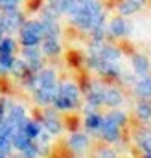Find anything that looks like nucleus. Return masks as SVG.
<instances>
[{
    "instance_id": "nucleus-1",
    "label": "nucleus",
    "mask_w": 151,
    "mask_h": 158,
    "mask_svg": "<svg viewBox=\"0 0 151 158\" xmlns=\"http://www.w3.org/2000/svg\"><path fill=\"white\" fill-rule=\"evenodd\" d=\"M79 101V88L76 86L74 83L67 81L63 83L59 88H57V94L54 98V105L59 109V110H68L77 105Z\"/></svg>"
},
{
    "instance_id": "nucleus-2",
    "label": "nucleus",
    "mask_w": 151,
    "mask_h": 158,
    "mask_svg": "<svg viewBox=\"0 0 151 158\" xmlns=\"http://www.w3.org/2000/svg\"><path fill=\"white\" fill-rule=\"evenodd\" d=\"M44 37V30H42V22L37 20H32V22H26L22 24L20 28V42L22 46H37L39 42Z\"/></svg>"
},
{
    "instance_id": "nucleus-3",
    "label": "nucleus",
    "mask_w": 151,
    "mask_h": 158,
    "mask_svg": "<svg viewBox=\"0 0 151 158\" xmlns=\"http://www.w3.org/2000/svg\"><path fill=\"white\" fill-rule=\"evenodd\" d=\"M100 132H101V136H103L107 142H116V140L120 138V125H116L113 119L103 118L101 127H100Z\"/></svg>"
},
{
    "instance_id": "nucleus-4",
    "label": "nucleus",
    "mask_w": 151,
    "mask_h": 158,
    "mask_svg": "<svg viewBox=\"0 0 151 158\" xmlns=\"http://www.w3.org/2000/svg\"><path fill=\"white\" fill-rule=\"evenodd\" d=\"M22 55H24V61H26V64L32 72L41 70V52L37 50V46H26Z\"/></svg>"
},
{
    "instance_id": "nucleus-5",
    "label": "nucleus",
    "mask_w": 151,
    "mask_h": 158,
    "mask_svg": "<svg viewBox=\"0 0 151 158\" xmlns=\"http://www.w3.org/2000/svg\"><path fill=\"white\" fill-rule=\"evenodd\" d=\"M57 94V86H52V88H33V96H35V101L41 103V105H50L54 103V98Z\"/></svg>"
},
{
    "instance_id": "nucleus-6",
    "label": "nucleus",
    "mask_w": 151,
    "mask_h": 158,
    "mask_svg": "<svg viewBox=\"0 0 151 158\" xmlns=\"http://www.w3.org/2000/svg\"><path fill=\"white\" fill-rule=\"evenodd\" d=\"M59 50H61V46H59L57 37H50V35L42 37V52L46 55H57Z\"/></svg>"
},
{
    "instance_id": "nucleus-7",
    "label": "nucleus",
    "mask_w": 151,
    "mask_h": 158,
    "mask_svg": "<svg viewBox=\"0 0 151 158\" xmlns=\"http://www.w3.org/2000/svg\"><path fill=\"white\" fill-rule=\"evenodd\" d=\"M122 94L116 90V88H105L103 90V103L109 105V107H118L122 103Z\"/></svg>"
},
{
    "instance_id": "nucleus-8",
    "label": "nucleus",
    "mask_w": 151,
    "mask_h": 158,
    "mask_svg": "<svg viewBox=\"0 0 151 158\" xmlns=\"http://www.w3.org/2000/svg\"><path fill=\"white\" fill-rule=\"evenodd\" d=\"M103 86L101 85H92V88L88 90V94H87V99H88V103L90 105H101L103 103Z\"/></svg>"
},
{
    "instance_id": "nucleus-9",
    "label": "nucleus",
    "mask_w": 151,
    "mask_h": 158,
    "mask_svg": "<svg viewBox=\"0 0 151 158\" xmlns=\"http://www.w3.org/2000/svg\"><path fill=\"white\" fill-rule=\"evenodd\" d=\"M44 127H46L48 132H52V134H57V132L61 131V123H59L57 116H55L52 110H48V112L44 114Z\"/></svg>"
},
{
    "instance_id": "nucleus-10",
    "label": "nucleus",
    "mask_w": 151,
    "mask_h": 158,
    "mask_svg": "<svg viewBox=\"0 0 151 158\" xmlns=\"http://www.w3.org/2000/svg\"><path fill=\"white\" fill-rule=\"evenodd\" d=\"M68 145L74 149L76 153H83V151L88 147V140H87V136H83V134H74V136H70Z\"/></svg>"
},
{
    "instance_id": "nucleus-11",
    "label": "nucleus",
    "mask_w": 151,
    "mask_h": 158,
    "mask_svg": "<svg viewBox=\"0 0 151 158\" xmlns=\"http://www.w3.org/2000/svg\"><path fill=\"white\" fill-rule=\"evenodd\" d=\"M74 4H76V0H50V7L55 13H70Z\"/></svg>"
},
{
    "instance_id": "nucleus-12",
    "label": "nucleus",
    "mask_w": 151,
    "mask_h": 158,
    "mask_svg": "<svg viewBox=\"0 0 151 158\" xmlns=\"http://www.w3.org/2000/svg\"><path fill=\"white\" fill-rule=\"evenodd\" d=\"M133 68L138 76H146L149 70V63L144 55H133Z\"/></svg>"
},
{
    "instance_id": "nucleus-13",
    "label": "nucleus",
    "mask_w": 151,
    "mask_h": 158,
    "mask_svg": "<svg viewBox=\"0 0 151 158\" xmlns=\"http://www.w3.org/2000/svg\"><path fill=\"white\" fill-rule=\"evenodd\" d=\"M135 90H136V94H138L140 98H149L151 96V77L142 76V79H138Z\"/></svg>"
},
{
    "instance_id": "nucleus-14",
    "label": "nucleus",
    "mask_w": 151,
    "mask_h": 158,
    "mask_svg": "<svg viewBox=\"0 0 151 158\" xmlns=\"http://www.w3.org/2000/svg\"><path fill=\"white\" fill-rule=\"evenodd\" d=\"M125 31H127V24L122 19H114L109 24V33L114 35V37H122V35H125Z\"/></svg>"
},
{
    "instance_id": "nucleus-15",
    "label": "nucleus",
    "mask_w": 151,
    "mask_h": 158,
    "mask_svg": "<svg viewBox=\"0 0 151 158\" xmlns=\"http://www.w3.org/2000/svg\"><path fill=\"white\" fill-rule=\"evenodd\" d=\"M142 7V0H125L122 6H120V13L123 15H131L135 11H138Z\"/></svg>"
},
{
    "instance_id": "nucleus-16",
    "label": "nucleus",
    "mask_w": 151,
    "mask_h": 158,
    "mask_svg": "<svg viewBox=\"0 0 151 158\" xmlns=\"http://www.w3.org/2000/svg\"><path fill=\"white\" fill-rule=\"evenodd\" d=\"M101 121H103V118H101L100 114H96V112H88V116H87V119H85V125H87L88 131H100Z\"/></svg>"
},
{
    "instance_id": "nucleus-17",
    "label": "nucleus",
    "mask_w": 151,
    "mask_h": 158,
    "mask_svg": "<svg viewBox=\"0 0 151 158\" xmlns=\"http://www.w3.org/2000/svg\"><path fill=\"white\" fill-rule=\"evenodd\" d=\"M15 52V40L9 37H2L0 40V55H13Z\"/></svg>"
},
{
    "instance_id": "nucleus-18",
    "label": "nucleus",
    "mask_w": 151,
    "mask_h": 158,
    "mask_svg": "<svg viewBox=\"0 0 151 158\" xmlns=\"http://www.w3.org/2000/svg\"><path fill=\"white\" fill-rule=\"evenodd\" d=\"M136 114L140 119H149L151 118V103L149 101H140L136 107Z\"/></svg>"
},
{
    "instance_id": "nucleus-19",
    "label": "nucleus",
    "mask_w": 151,
    "mask_h": 158,
    "mask_svg": "<svg viewBox=\"0 0 151 158\" xmlns=\"http://www.w3.org/2000/svg\"><path fill=\"white\" fill-rule=\"evenodd\" d=\"M22 153V158H37V155H39V147H37V143H30L26 149H22L20 151Z\"/></svg>"
},
{
    "instance_id": "nucleus-20",
    "label": "nucleus",
    "mask_w": 151,
    "mask_h": 158,
    "mask_svg": "<svg viewBox=\"0 0 151 158\" xmlns=\"http://www.w3.org/2000/svg\"><path fill=\"white\" fill-rule=\"evenodd\" d=\"M107 118L113 119L114 123H116V125H120V127L125 123V114H123V112H120V110H113V112H111Z\"/></svg>"
},
{
    "instance_id": "nucleus-21",
    "label": "nucleus",
    "mask_w": 151,
    "mask_h": 158,
    "mask_svg": "<svg viewBox=\"0 0 151 158\" xmlns=\"http://www.w3.org/2000/svg\"><path fill=\"white\" fill-rule=\"evenodd\" d=\"M140 145H142V149H144L146 153H151V134H148L146 138H142Z\"/></svg>"
},
{
    "instance_id": "nucleus-22",
    "label": "nucleus",
    "mask_w": 151,
    "mask_h": 158,
    "mask_svg": "<svg viewBox=\"0 0 151 158\" xmlns=\"http://www.w3.org/2000/svg\"><path fill=\"white\" fill-rule=\"evenodd\" d=\"M98 156H100V158H116V153L111 151V149H101Z\"/></svg>"
},
{
    "instance_id": "nucleus-23",
    "label": "nucleus",
    "mask_w": 151,
    "mask_h": 158,
    "mask_svg": "<svg viewBox=\"0 0 151 158\" xmlns=\"http://www.w3.org/2000/svg\"><path fill=\"white\" fill-rule=\"evenodd\" d=\"M19 0H0V4H17Z\"/></svg>"
},
{
    "instance_id": "nucleus-24",
    "label": "nucleus",
    "mask_w": 151,
    "mask_h": 158,
    "mask_svg": "<svg viewBox=\"0 0 151 158\" xmlns=\"http://www.w3.org/2000/svg\"><path fill=\"white\" fill-rule=\"evenodd\" d=\"M0 158H7V151H4V149H0Z\"/></svg>"
},
{
    "instance_id": "nucleus-25",
    "label": "nucleus",
    "mask_w": 151,
    "mask_h": 158,
    "mask_svg": "<svg viewBox=\"0 0 151 158\" xmlns=\"http://www.w3.org/2000/svg\"><path fill=\"white\" fill-rule=\"evenodd\" d=\"M0 11H2V4H0Z\"/></svg>"
},
{
    "instance_id": "nucleus-26",
    "label": "nucleus",
    "mask_w": 151,
    "mask_h": 158,
    "mask_svg": "<svg viewBox=\"0 0 151 158\" xmlns=\"http://www.w3.org/2000/svg\"><path fill=\"white\" fill-rule=\"evenodd\" d=\"M0 101H2V99H0Z\"/></svg>"
}]
</instances>
